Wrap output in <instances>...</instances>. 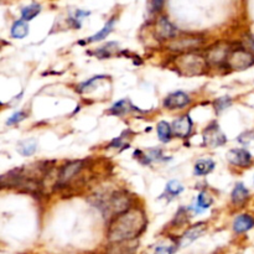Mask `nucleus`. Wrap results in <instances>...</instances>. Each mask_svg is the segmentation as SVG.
I'll return each mask as SVG.
<instances>
[{
  "instance_id": "nucleus-25",
  "label": "nucleus",
  "mask_w": 254,
  "mask_h": 254,
  "mask_svg": "<svg viewBox=\"0 0 254 254\" xmlns=\"http://www.w3.org/2000/svg\"><path fill=\"white\" fill-rule=\"evenodd\" d=\"M116 50H118V44H117V42H109V44L101 47V49L96 52V55L98 57H101V59H107V57L112 56Z\"/></svg>"
},
{
  "instance_id": "nucleus-17",
  "label": "nucleus",
  "mask_w": 254,
  "mask_h": 254,
  "mask_svg": "<svg viewBox=\"0 0 254 254\" xmlns=\"http://www.w3.org/2000/svg\"><path fill=\"white\" fill-rule=\"evenodd\" d=\"M248 196H250V192H248L247 188L243 184H237L232 192V201L236 205H241L247 200Z\"/></svg>"
},
{
  "instance_id": "nucleus-6",
  "label": "nucleus",
  "mask_w": 254,
  "mask_h": 254,
  "mask_svg": "<svg viewBox=\"0 0 254 254\" xmlns=\"http://www.w3.org/2000/svg\"><path fill=\"white\" fill-rule=\"evenodd\" d=\"M227 160L231 164L236 166H241V168H246L252 161V155L246 149H232L228 151Z\"/></svg>"
},
{
  "instance_id": "nucleus-12",
  "label": "nucleus",
  "mask_w": 254,
  "mask_h": 254,
  "mask_svg": "<svg viewBox=\"0 0 254 254\" xmlns=\"http://www.w3.org/2000/svg\"><path fill=\"white\" fill-rule=\"evenodd\" d=\"M202 42V39H198V37H183V39L175 40L170 44L171 50H178V51H181V50H191L197 47L198 45Z\"/></svg>"
},
{
  "instance_id": "nucleus-13",
  "label": "nucleus",
  "mask_w": 254,
  "mask_h": 254,
  "mask_svg": "<svg viewBox=\"0 0 254 254\" xmlns=\"http://www.w3.org/2000/svg\"><path fill=\"white\" fill-rule=\"evenodd\" d=\"M254 226V220L251 216L248 215H241L238 217H236L235 222H233V230L237 233H243L250 231L251 228H253Z\"/></svg>"
},
{
  "instance_id": "nucleus-22",
  "label": "nucleus",
  "mask_w": 254,
  "mask_h": 254,
  "mask_svg": "<svg viewBox=\"0 0 254 254\" xmlns=\"http://www.w3.org/2000/svg\"><path fill=\"white\" fill-rule=\"evenodd\" d=\"M41 11V5L40 4H31L29 6H25L24 9L21 10V16L24 21H30L34 17H36L37 15Z\"/></svg>"
},
{
  "instance_id": "nucleus-5",
  "label": "nucleus",
  "mask_w": 254,
  "mask_h": 254,
  "mask_svg": "<svg viewBox=\"0 0 254 254\" xmlns=\"http://www.w3.org/2000/svg\"><path fill=\"white\" fill-rule=\"evenodd\" d=\"M203 141H205V145L210 148H217L226 143V135L222 133L220 127L213 124L208 127L203 133Z\"/></svg>"
},
{
  "instance_id": "nucleus-19",
  "label": "nucleus",
  "mask_w": 254,
  "mask_h": 254,
  "mask_svg": "<svg viewBox=\"0 0 254 254\" xmlns=\"http://www.w3.org/2000/svg\"><path fill=\"white\" fill-rule=\"evenodd\" d=\"M37 143L35 139H27V140L21 141V143L17 145V151H19L21 155L24 156H30L36 151Z\"/></svg>"
},
{
  "instance_id": "nucleus-11",
  "label": "nucleus",
  "mask_w": 254,
  "mask_h": 254,
  "mask_svg": "<svg viewBox=\"0 0 254 254\" xmlns=\"http://www.w3.org/2000/svg\"><path fill=\"white\" fill-rule=\"evenodd\" d=\"M176 32H178L176 31V27L165 16H161L158 20V24H156V35L161 40L171 39V37L175 36Z\"/></svg>"
},
{
  "instance_id": "nucleus-26",
  "label": "nucleus",
  "mask_w": 254,
  "mask_h": 254,
  "mask_svg": "<svg viewBox=\"0 0 254 254\" xmlns=\"http://www.w3.org/2000/svg\"><path fill=\"white\" fill-rule=\"evenodd\" d=\"M176 247L173 245H159L154 248L153 254H174Z\"/></svg>"
},
{
  "instance_id": "nucleus-14",
  "label": "nucleus",
  "mask_w": 254,
  "mask_h": 254,
  "mask_svg": "<svg viewBox=\"0 0 254 254\" xmlns=\"http://www.w3.org/2000/svg\"><path fill=\"white\" fill-rule=\"evenodd\" d=\"M211 203H212V197H211L207 192H201L200 195L197 196L196 205L193 206L192 208L196 213H202L203 211H206L210 207Z\"/></svg>"
},
{
  "instance_id": "nucleus-1",
  "label": "nucleus",
  "mask_w": 254,
  "mask_h": 254,
  "mask_svg": "<svg viewBox=\"0 0 254 254\" xmlns=\"http://www.w3.org/2000/svg\"><path fill=\"white\" fill-rule=\"evenodd\" d=\"M145 227V218L139 210H128L112 222L108 240L112 243L126 242L138 237Z\"/></svg>"
},
{
  "instance_id": "nucleus-4",
  "label": "nucleus",
  "mask_w": 254,
  "mask_h": 254,
  "mask_svg": "<svg viewBox=\"0 0 254 254\" xmlns=\"http://www.w3.org/2000/svg\"><path fill=\"white\" fill-rule=\"evenodd\" d=\"M231 51L232 50H230V46H227V45H216V46L211 47L210 51L207 52V62L213 66H222V64H227Z\"/></svg>"
},
{
  "instance_id": "nucleus-10",
  "label": "nucleus",
  "mask_w": 254,
  "mask_h": 254,
  "mask_svg": "<svg viewBox=\"0 0 254 254\" xmlns=\"http://www.w3.org/2000/svg\"><path fill=\"white\" fill-rule=\"evenodd\" d=\"M82 165H83V161H72V163H68L67 165H64L62 168L61 173H60L59 176V183L60 184H67L69 180L74 178L77 174L81 171Z\"/></svg>"
},
{
  "instance_id": "nucleus-23",
  "label": "nucleus",
  "mask_w": 254,
  "mask_h": 254,
  "mask_svg": "<svg viewBox=\"0 0 254 254\" xmlns=\"http://www.w3.org/2000/svg\"><path fill=\"white\" fill-rule=\"evenodd\" d=\"M158 135L159 139H160L163 143H168L170 140V136H171V130L173 128L170 127V124L166 123V122H160L158 124Z\"/></svg>"
},
{
  "instance_id": "nucleus-27",
  "label": "nucleus",
  "mask_w": 254,
  "mask_h": 254,
  "mask_svg": "<svg viewBox=\"0 0 254 254\" xmlns=\"http://www.w3.org/2000/svg\"><path fill=\"white\" fill-rule=\"evenodd\" d=\"M231 104L230 97H222V98H218L217 101L215 102V108L217 112L225 111L226 108H228V106Z\"/></svg>"
},
{
  "instance_id": "nucleus-7",
  "label": "nucleus",
  "mask_w": 254,
  "mask_h": 254,
  "mask_svg": "<svg viewBox=\"0 0 254 254\" xmlns=\"http://www.w3.org/2000/svg\"><path fill=\"white\" fill-rule=\"evenodd\" d=\"M206 230H207V225L203 222L197 223V225H195L193 227L189 228V230L184 233L183 237H181L179 246H180V247H186V246L191 245V243L195 242L197 238H200L201 236L206 232Z\"/></svg>"
},
{
  "instance_id": "nucleus-15",
  "label": "nucleus",
  "mask_w": 254,
  "mask_h": 254,
  "mask_svg": "<svg viewBox=\"0 0 254 254\" xmlns=\"http://www.w3.org/2000/svg\"><path fill=\"white\" fill-rule=\"evenodd\" d=\"M215 168V163L211 159H202L198 160L195 165V174L198 176H203L210 174Z\"/></svg>"
},
{
  "instance_id": "nucleus-20",
  "label": "nucleus",
  "mask_w": 254,
  "mask_h": 254,
  "mask_svg": "<svg viewBox=\"0 0 254 254\" xmlns=\"http://www.w3.org/2000/svg\"><path fill=\"white\" fill-rule=\"evenodd\" d=\"M114 22H116V19L113 17V19H111L108 22H107L106 25H104V27L101 30V31H98L96 35H93V36L88 37V40H87V41H88V42H97V41H101V40L106 39V37L108 36L109 34H111L112 30H113Z\"/></svg>"
},
{
  "instance_id": "nucleus-3",
  "label": "nucleus",
  "mask_w": 254,
  "mask_h": 254,
  "mask_svg": "<svg viewBox=\"0 0 254 254\" xmlns=\"http://www.w3.org/2000/svg\"><path fill=\"white\" fill-rule=\"evenodd\" d=\"M226 64L236 71H242L254 64V55L243 49L232 50Z\"/></svg>"
},
{
  "instance_id": "nucleus-30",
  "label": "nucleus",
  "mask_w": 254,
  "mask_h": 254,
  "mask_svg": "<svg viewBox=\"0 0 254 254\" xmlns=\"http://www.w3.org/2000/svg\"><path fill=\"white\" fill-rule=\"evenodd\" d=\"M247 46L251 50V52L254 55V39H248L247 40Z\"/></svg>"
},
{
  "instance_id": "nucleus-2",
  "label": "nucleus",
  "mask_w": 254,
  "mask_h": 254,
  "mask_svg": "<svg viewBox=\"0 0 254 254\" xmlns=\"http://www.w3.org/2000/svg\"><path fill=\"white\" fill-rule=\"evenodd\" d=\"M176 67L185 76H197L202 74L206 68V62L200 55L186 54L178 57Z\"/></svg>"
},
{
  "instance_id": "nucleus-21",
  "label": "nucleus",
  "mask_w": 254,
  "mask_h": 254,
  "mask_svg": "<svg viewBox=\"0 0 254 254\" xmlns=\"http://www.w3.org/2000/svg\"><path fill=\"white\" fill-rule=\"evenodd\" d=\"M130 241L126 242H117L116 246L111 248V254H134L135 251V245L130 246Z\"/></svg>"
},
{
  "instance_id": "nucleus-29",
  "label": "nucleus",
  "mask_w": 254,
  "mask_h": 254,
  "mask_svg": "<svg viewBox=\"0 0 254 254\" xmlns=\"http://www.w3.org/2000/svg\"><path fill=\"white\" fill-rule=\"evenodd\" d=\"M164 0H148V7L150 12H158L163 7Z\"/></svg>"
},
{
  "instance_id": "nucleus-8",
  "label": "nucleus",
  "mask_w": 254,
  "mask_h": 254,
  "mask_svg": "<svg viewBox=\"0 0 254 254\" xmlns=\"http://www.w3.org/2000/svg\"><path fill=\"white\" fill-rule=\"evenodd\" d=\"M173 133L179 138H188L192 130V121L189 116H184L176 119L173 123Z\"/></svg>"
},
{
  "instance_id": "nucleus-9",
  "label": "nucleus",
  "mask_w": 254,
  "mask_h": 254,
  "mask_svg": "<svg viewBox=\"0 0 254 254\" xmlns=\"http://www.w3.org/2000/svg\"><path fill=\"white\" fill-rule=\"evenodd\" d=\"M189 103H190V97L185 92L181 91L169 94L165 101H164V106L169 109L183 108V107L188 106Z\"/></svg>"
},
{
  "instance_id": "nucleus-28",
  "label": "nucleus",
  "mask_w": 254,
  "mask_h": 254,
  "mask_svg": "<svg viewBox=\"0 0 254 254\" xmlns=\"http://www.w3.org/2000/svg\"><path fill=\"white\" fill-rule=\"evenodd\" d=\"M25 117H26V114H25L24 112H17V113L12 114V116L10 117L9 119H7L6 124H7V126H12V124H16V123H19V122L24 121V119H25Z\"/></svg>"
},
{
  "instance_id": "nucleus-24",
  "label": "nucleus",
  "mask_w": 254,
  "mask_h": 254,
  "mask_svg": "<svg viewBox=\"0 0 254 254\" xmlns=\"http://www.w3.org/2000/svg\"><path fill=\"white\" fill-rule=\"evenodd\" d=\"M184 191V186L181 185L179 181L176 180H171L170 183L166 185V189H165V195H168L169 197L168 198H174L175 196L180 195L181 192Z\"/></svg>"
},
{
  "instance_id": "nucleus-16",
  "label": "nucleus",
  "mask_w": 254,
  "mask_h": 254,
  "mask_svg": "<svg viewBox=\"0 0 254 254\" xmlns=\"http://www.w3.org/2000/svg\"><path fill=\"white\" fill-rule=\"evenodd\" d=\"M29 34V26L24 20H17L11 27V36L14 39H24Z\"/></svg>"
},
{
  "instance_id": "nucleus-18",
  "label": "nucleus",
  "mask_w": 254,
  "mask_h": 254,
  "mask_svg": "<svg viewBox=\"0 0 254 254\" xmlns=\"http://www.w3.org/2000/svg\"><path fill=\"white\" fill-rule=\"evenodd\" d=\"M134 107L131 106L130 102L128 99H122L118 103L114 104L111 109V113L114 116H124V114L129 113V112L133 111Z\"/></svg>"
}]
</instances>
